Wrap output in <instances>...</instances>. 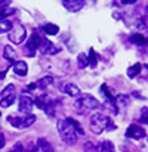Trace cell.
Masks as SVG:
<instances>
[{"label": "cell", "mask_w": 148, "mask_h": 152, "mask_svg": "<svg viewBox=\"0 0 148 152\" xmlns=\"http://www.w3.org/2000/svg\"><path fill=\"white\" fill-rule=\"evenodd\" d=\"M43 30H45V33L49 34V36H55V34L59 33V27L55 25V24H46V25L43 27Z\"/></svg>", "instance_id": "ffe728a7"}, {"label": "cell", "mask_w": 148, "mask_h": 152, "mask_svg": "<svg viewBox=\"0 0 148 152\" xmlns=\"http://www.w3.org/2000/svg\"><path fill=\"white\" fill-rule=\"evenodd\" d=\"M13 72L19 77H25L27 72H28V65L25 61H18L13 64Z\"/></svg>", "instance_id": "8fae6325"}, {"label": "cell", "mask_w": 148, "mask_h": 152, "mask_svg": "<svg viewBox=\"0 0 148 152\" xmlns=\"http://www.w3.org/2000/svg\"><path fill=\"white\" fill-rule=\"evenodd\" d=\"M136 0H121V3H124V4H132V3H135Z\"/></svg>", "instance_id": "d6a6232c"}, {"label": "cell", "mask_w": 148, "mask_h": 152, "mask_svg": "<svg viewBox=\"0 0 148 152\" xmlns=\"http://www.w3.org/2000/svg\"><path fill=\"white\" fill-rule=\"evenodd\" d=\"M37 148H39L42 152H55L53 151V148H52V145H50L46 139H39V142H37Z\"/></svg>", "instance_id": "9a60e30c"}, {"label": "cell", "mask_w": 148, "mask_h": 152, "mask_svg": "<svg viewBox=\"0 0 148 152\" xmlns=\"http://www.w3.org/2000/svg\"><path fill=\"white\" fill-rule=\"evenodd\" d=\"M13 92H15V86H13V84H9V86H6V87L0 92V98L10 96V95H13Z\"/></svg>", "instance_id": "4316f807"}, {"label": "cell", "mask_w": 148, "mask_h": 152, "mask_svg": "<svg viewBox=\"0 0 148 152\" xmlns=\"http://www.w3.org/2000/svg\"><path fill=\"white\" fill-rule=\"evenodd\" d=\"M62 90L68 95V96H80V89L76 86V84H71V83H68V84H65L64 87H62Z\"/></svg>", "instance_id": "5bb4252c"}, {"label": "cell", "mask_w": 148, "mask_h": 152, "mask_svg": "<svg viewBox=\"0 0 148 152\" xmlns=\"http://www.w3.org/2000/svg\"><path fill=\"white\" fill-rule=\"evenodd\" d=\"M76 106H83V108H86V109H98L99 106H101V103H99V101L95 99L94 96L86 95V96H83L80 101L76 103Z\"/></svg>", "instance_id": "5b68a950"}, {"label": "cell", "mask_w": 148, "mask_h": 152, "mask_svg": "<svg viewBox=\"0 0 148 152\" xmlns=\"http://www.w3.org/2000/svg\"><path fill=\"white\" fill-rule=\"evenodd\" d=\"M58 132H59V134H61V137H62V140H64L65 143L74 145V143L77 142V134H76L73 126L68 123L67 118L58 121Z\"/></svg>", "instance_id": "6da1fadb"}, {"label": "cell", "mask_w": 148, "mask_h": 152, "mask_svg": "<svg viewBox=\"0 0 148 152\" xmlns=\"http://www.w3.org/2000/svg\"><path fill=\"white\" fill-rule=\"evenodd\" d=\"M18 108H19V111H21V112H25V114H28V115H30V112H31V109H33V98H31L30 95L22 93V95L19 96Z\"/></svg>", "instance_id": "8992f818"}, {"label": "cell", "mask_w": 148, "mask_h": 152, "mask_svg": "<svg viewBox=\"0 0 148 152\" xmlns=\"http://www.w3.org/2000/svg\"><path fill=\"white\" fill-rule=\"evenodd\" d=\"M4 145H6V139H4V134L0 132V149H1Z\"/></svg>", "instance_id": "f546056e"}, {"label": "cell", "mask_w": 148, "mask_h": 152, "mask_svg": "<svg viewBox=\"0 0 148 152\" xmlns=\"http://www.w3.org/2000/svg\"><path fill=\"white\" fill-rule=\"evenodd\" d=\"M12 152H24V149H22V145H21V143H16Z\"/></svg>", "instance_id": "4dcf8cb0"}, {"label": "cell", "mask_w": 148, "mask_h": 152, "mask_svg": "<svg viewBox=\"0 0 148 152\" xmlns=\"http://www.w3.org/2000/svg\"><path fill=\"white\" fill-rule=\"evenodd\" d=\"M141 64H133L132 66H129V69H127V77L129 78H135L139 72H141Z\"/></svg>", "instance_id": "e0dca14e"}, {"label": "cell", "mask_w": 148, "mask_h": 152, "mask_svg": "<svg viewBox=\"0 0 148 152\" xmlns=\"http://www.w3.org/2000/svg\"><path fill=\"white\" fill-rule=\"evenodd\" d=\"M91 129L94 133L101 134L104 130H108V129H113V126L110 124V118L101 112H96L91 117Z\"/></svg>", "instance_id": "7a4b0ae2"}, {"label": "cell", "mask_w": 148, "mask_h": 152, "mask_svg": "<svg viewBox=\"0 0 148 152\" xmlns=\"http://www.w3.org/2000/svg\"><path fill=\"white\" fill-rule=\"evenodd\" d=\"M3 56H4V59H7V61L12 62V64L18 62V53L15 52V49H12L10 46H4V49H3Z\"/></svg>", "instance_id": "7c38bea8"}, {"label": "cell", "mask_w": 148, "mask_h": 152, "mask_svg": "<svg viewBox=\"0 0 148 152\" xmlns=\"http://www.w3.org/2000/svg\"><path fill=\"white\" fill-rule=\"evenodd\" d=\"M39 49H40V52H42L43 55H56V53L59 52L58 46H55V45H53L52 42H49V40H42Z\"/></svg>", "instance_id": "ba28073f"}, {"label": "cell", "mask_w": 148, "mask_h": 152, "mask_svg": "<svg viewBox=\"0 0 148 152\" xmlns=\"http://www.w3.org/2000/svg\"><path fill=\"white\" fill-rule=\"evenodd\" d=\"M64 6L70 12H79L85 6V0H62Z\"/></svg>", "instance_id": "9c48e42d"}, {"label": "cell", "mask_w": 148, "mask_h": 152, "mask_svg": "<svg viewBox=\"0 0 148 152\" xmlns=\"http://www.w3.org/2000/svg\"><path fill=\"white\" fill-rule=\"evenodd\" d=\"M27 39V30L24 25H15L9 31V42L13 45H21Z\"/></svg>", "instance_id": "277c9868"}, {"label": "cell", "mask_w": 148, "mask_h": 152, "mask_svg": "<svg viewBox=\"0 0 148 152\" xmlns=\"http://www.w3.org/2000/svg\"><path fill=\"white\" fill-rule=\"evenodd\" d=\"M52 83H53V77H52V75H46V77L40 78V80L36 83V86H37V87H40V89H46V87L50 86Z\"/></svg>", "instance_id": "2e32d148"}, {"label": "cell", "mask_w": 148, "mask_h": 152, "mask_svg": "<svg viewBox=\"0 0 148 152\" xmlns=\"http://www.w3.org/2000/svg\"><path fill=\"white\" fill-rule=\"evenodd\" d=\"M50 103L49 101V96L48 95H40L39 98H36V99H33V105H36L37 108H40V109H46V106Z\"/></svg>", "instance_id": "4fadbf2b"}, {"label": "cell", "mask_w": 148, "mask_h": 152, "mask_svg": "<svg viewBox=\"0 0 148 152\" xmlns=\"http://www.w3.org/2000/svg\"><path fill=\"white\" fill-rule=\"evenodd\" d=\"M98 149H99V152H116L113 142H110V140H104V142L99 145Z\"/></svg>", "instance_id": "ac0fdd59"}, {"label": "cell", "mask_w": 148, "mask_h": 152, "mask_svg": "<svg viewBox=\"0 0 148 152\" xmlns=\"http://www.w3.org/2000/svg\"><path fill=\"white\" fill-rule=\"evenodd\" d=\"M88 61H89V65H91L92 68H95V66H96V64H98V55L95 53V50H94V49H91V50H89Z\"/></svg>", "instance_id": "7402d4cb"}, {"label": "cell", "mask_w": 148, "mask_h": 152, "mask_svg": "<svg viewBox=\"0 0 148 152\" xmlns=\"http://www.w3.org/2000/svg\"><path fill=\"white\" fill-rule=\"evenodd\" d=\"M77 61H79V68H86L89 65V61H88V55L85 53H80L77 56Z\"/></svg>", "instance_id": "484cf974"}, {"label": "cell", "mask_w": 148, "mask_h": 152, "mask_svg": "<svg viewBox=\"0 0 148 152\" xmlns=\"http://www.w3.org/2000/svg\"><path fill=\"white\" fill-rule=\"evenodd\" d=\"M13 102H15V95H10V96H6V98H1V99H0V106L7 108V106H10Z\"/></svg>", "instance_id": "d4e9b609"}, {"label": "cell", "mask_w": 148, "mask_h": 152, "mask_svg": "<svg viewBox=\"0 0 148 152\" xmlns=\"http://www.w3.org/2000/svg\"><path fill=\"white\" fill-rule=\"evenodd\" d=\"M67 120H68V123L73 126V129H74V132H76V134H77V136H79V134H82V136L85 134V130H83V127H82V126H80V124H79L76 120H73V118H67Z\"/></svg>", "instance_id": "44dd1931"}, {"label": "cell", "mask_w": 148, "mask_h": 152, "mask_svg": "<svg viewBox=\"0 0 148 152\" xmlns=\"http://www.w3.org/2000/svg\"><path fill=\"white\" fill-rule=\"evenodd\" d=\"M13 13V9L9 7V6H1L0 7V21H3L4 18H7L9 15Z\"/></svg>", "instance_id": "cb8c5ba5"}, {"label": "cell", "mask_w": 148, "mask_h": 152, "mask_svg": "<svg viewBox=\"0 0 148 152\" xmlns=\"http://www.w3.org/2000/svg\"><path fill=\"white\" fill-rule=\"evenodd\" d=\"M10 30H12V22H10V21H7V19L0 21V34H3V33H9Z\"/></svg>", "instance_id": "603a6c76"}, {"label": "cell", "mask_w": 148, "mask_h": 152, "mask_svg": "<svg viewBox=\"0 0 148 152\" xmlns=\"http://www.w3.org/2000/svg\"><path fill=\"white\" fill-rule=\"evenodd\" d=\"M36 87H37V86H36V83H31V84L28 86V89H30V90H33V89H36Z\"/></svg>", "instance_id": "836d02e7"}, {"label": "cell", "mask_w": 148, "mask_h": 152, "mask_svg": "<svg viewBox=\"0 0 148 152\" xmlns=\"http://www.w3.org/2000/svg\"><path fill=\"white\" fill-rule=\"evenodd\" d=\"M85 149H86V152H99L98 146H95L92 142H88V143L85 145Z\"/></svg>", "instance_id": "f1b7e54d"}, {"label": "cell", "mask_w": 148, "mask_h": 152, "mask_svg": "<svg viewBox=\"0 0 148 152\" xmlns=\"http://www.w3.org/2000/svg\"><path fill=\"white\" fill-rule=\"evenodd\" d=\"M130 42L132 43H135V45H139V46H142V45H145L147 43V39L142 36V34H132L130 36Z\"/></svg>", "instance_id": "d6986e66"}, {"label": "cell", "mask_w": 148, "mask_h": 152, "mask_svg": "<svg viewBox=\"0 0 148 152\" xmlns=\"http://www.w3.org/2000/svg\"><path fill=\"white\" fill-rule=\"evenodd\" d=\"M42 40H43V39L40 37L39 33H33V34L28 37V40H27V49H30V50H36V49H39Z\"/></svg>", "instance_id": "30bf717a"}, {"label": "cell", "mask_w": 148, "mask_h": 152, "mask_svg": "<svg viewBox=\"0 0 148 152\" xmlns=\"http://www.w3.org/2000/svg\"><path fill=\"white\" fill-rule=\"evenodd\" d=\"M126 134L129 136V137H132V139H136V140H141V139H144L145 137V130L141 127V126H138V124H132V126H129L127 127V132H126Z\"/></svg>", "instance_id": "52a82bcc"}, {"label": "cell", "mask_w": 148, "mask_h": 152, "mask_svg": "<svg viewBox=\"0 0 148 152\" xmlns=\"http://www.w3.org/2000/svg\"><path fill=\"white\" fill-rule=\"evenodd\" d=\"M36 120H37V118H36V115H31V114H30V115H27V117H22V118L15 117V115H9V117H7L9 124H12V126H13V127H16V129H27V127L33 126Z\"/></svg>", "instance_id": "3957f363"}, {"label": "cell", "mask_w": 148, "mask_h": 152, "mask_svg": "<svg viewBox=\"0 0 148 152\" xmlns=\"http://www.w3.org/2000/svg\"><path fill=\"white\" fill-rule=\"evenodd\" d=\"M105 106L108 108V111L111 112V114H119V109H117V105H116V101H105Z\"/></svg>", "instance_id": "83f0119b"}, {"label": "cell", "mask_w": 148, "mask_h": 152, "mask_svg": "<svg viewBox=\"0 0 148 152\" xmlns=\"http://www.w3.org/2000/svg\"><path fill=\"white\" fill-rule=\"evenodd\" d=\"M141 121H142V123H147V108H144V114H142V117H141Z\"/></svg>", "instance_id": "1f68e13d"}]
</instances>
